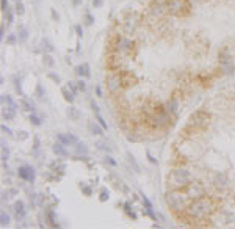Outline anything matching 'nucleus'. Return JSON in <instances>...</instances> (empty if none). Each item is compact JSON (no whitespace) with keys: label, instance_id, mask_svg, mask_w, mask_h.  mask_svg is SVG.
<instances>
[{"label":"nucleus","instance_id":"obj_30","mask_svg":"<svg viewBox=\"0 0 235 229\" xmlns=\"http://www.w3.org/2000/svg\"><path fill=\"white\" fill-rule=\"evenodd\" d=\"M30 121H31V124H34V126H41V118L36 116V113L30 115Z\"/></svg>","mask_w":235,"mask_h":229},{"label":"nucleus","instance_id":"obj_2","mask_svg":"<svg viewBox=\"0 0 235 229\" xmlns=\"http://www.w3.org/2000/svg\"><path fill=\"white\" fill-rule=\"evenodd\" d=\"M165 199H166V204L169 206V209L174 210V212H177V213H179V212H183L186 207H188L186 195H182V193L177 191V190H172V191L166 193Z\"/></svg>","mask_w":235,"mask_h":229},{"label":"nucleus","instance_id":"obj_7","mask_svg":"<svg viewBox=\"0 0 235 229\" xmlns=\"http://www.w3.org/2000/svg\"><path fill=\"white\" fill-rule=\"evenodd\" d=\"M105 85H107V89L110 93H116L118 89L122 86V79L119 74H110L107 75L105 79Z\"/></svg>","mask_w":235,"mask_h":229},{"label":"nucleus","instance_id":"obj_13","mask_svg":"<svg viewBox=\"0 0 235 229\" xmlns=\"http://www.w3.org/2000/svg\"><path fill=\"white\" fill-rule=\"evenodd\" d=\"M57 138H58V141H60V143H63V144H64V146H69V144H75V143L79 141V140H77V137L72 135V134H58Z\"/></svg>","mask_w":235,"mask_h":229},{"label":"nucleus","instance_id":"obj_50","mask_svg":"<svg viewBox=\"0 0 235 229\" xmlns=\"http://www.w3.org/2000/svg\"><path fill=\"white\" fill-rule=\"evenodd\" d=\"M2 130H3V132H6V134H10V135L13 134V132H11V130H10L8 127H6V126H5V124H3V126H2Z\"/></svg>","mask_w":235,"mask_h":229},{"label":"nucleus","instance_id":"obj_5","mask_svg":"<svg viewBox=\"0 0 235 229\" xmlns=\"http://www.w3.org/2000/svg\"><path fill=\"white\" fill-rule=\"evenodd\" d=\"M218 60H219V66H221V72L224 75H232L235 68H234V63H232V57H231V52L226 49H221L219 53H218Z\"/></svg>","mask_w":235,"mask_h":229},{"label":"nucleus","instance_id":"obj_49","mask_svg":"<svg viewBox=\"0 0 235 229\" xmlns=\"http://www.w3.org/2000/svg\"><path fill=\"white\" fill-rule=\"evenodd\" d=\"M67 86L71 88V91H72V93H75V83H72V82H71V83H67Z\"/></svg>","mask_w":235,"mask_h":229},{"label":"nucleus","instance_id":"obj_37","mask_svg":"<svg viewBox=\"0 0 235 229\" xmlns=\"http://www.w3.org/2000/svg\"><path fill=\"white\" fill-rule=\"evenodd\" d=\"M39 154V140L38 138H34V155Z\"/></svg>","mask_w":235,"mask_h":229},{"label":"nucleus","instance_id":"obj_43","mask_svg":"<svg viewBox=\"0 0 235 229\" xmlns=\"http://www.w3.org/2000/svg\"><path fill=\"white\" fill-rule=\"evenodd\" d=\"M77 86H79L80 91H85V89H86V85H85L83 82H79V83H77Z\"/></svg>","mask_w":235,"mask_h":229},{"label":"nucleus","instance_id":"obj_1","mask_svg":"<svg viewBox=\"0 0 235 229\" xmlns=\"http://www.w3.org/2000/svg\"><path fill=\"white\" fill-rule=\"evenodd\" d=\"M213 212V203L210 198H198L195 201H191L188 204V207L185 209V213L188 215L190 218H193L195 221H199Z\"/></svg>","mask_w":235,"mask_h":229},{"label":"nucleus","instance_id":"obj_40","mask_svg":"<svg viewBox=\"0 0 235 229\" xmlns=\"http://www.w3.org/2000/svg\"><path fill=\"white\" fill-rule=\"evenodd\" d=\"M82 190H83V193H85V195H88V196L91 195V188H89L88 185H83V187H82Z\"/></svg>","mask_w":235,"mask_h":229},{"label":"nucleus","instance_id":"obj_42","mask_svg":"<svg viewBox=\"0 0 235 229\" xmlns=\"http://www.w3.org/2000/svg\"><path fill=\"white\" fill-rule=\"evenodd\" d=\"M6 10H8V0H2V11L6 13Z\"/></svg>","mask_w":235,"mask_h":229},{"label":"nucleus","instance_id":"obj_15","mask_svg":"<svg viewBox=\"0 0 235 229\" xmlns=\"http://www.w3.org/2000/svg\"><path fill=\"white\" fill-rule=\"evenodd\" d=\"M14 212H16V217L17 220H22L25 215H27V210H25V204L22 203V201H16V204H14Z\"/></svg>","mask_w":235,"mask_h":229},{"label":"nucleus","instance_id":"obj_8","mask_svg":"<svg viewBox=\"0 0 235 229\" xmlns=\"http://www.w3.org/2000/svg\"><path fill=\"white\" fill-rule=\"evenodd\" d=\"M149 11H150V14L154 16V17H162L165 13H166V3H163L160 2V0H154V2L150 3L149 6Z\"/></svg>","mask_w":235,"mask_h":229},{"label":"nucleus","instance_id":"obj_12","mask_svg":"<svg viewBox=\"0 0 235 229\" xmlns=\"http://www.w3.org/2000/svg\"><path fill=\"white\" fill-rule=\"evenodd\" d=\"M17 173H19V177H22L25 180H30V182L34 180V170H33V166H30V165H22Z\"/></svg>","mask_w":235,"mask_h":229},{"label":"nucleus","instance_id":"obj_32","mask_svg":"<svg viewBox=\"0 0 235 229\" xmlns=\"http://www.w3.org/2000/svg\"><path fill=\"white\" fill-rule=\"evenodd\" d=\"M67 115H69V118H72V119H77V118H79V112L75 108L67 110Z\"/></svg>","mask_w":235,"mask_h":229},{"label":"nucleus","instance_id":"obj_18","mask_svg":"<svg viewBox=\"0 0 235 229\" xmlns=\"http://www.w3.org/2000/svg\"><path fill=\"white\" fill-rule=\"evenodd\" d=\"M108 68L110 69H118L121 66V60H119V57H116V55H112V57L108 58Z\"/></svg>","mask_w":235,"mask_h":229},{"label":"nucleus","instance_id":"obj_44","mask_svg":"<svg viewBox=\"0 0 235 229\" xmlns=\"http://www.w3.org/2000/svg\"><path fill=\"white\" fill-rule=\"evenodd\" d=\"M105 162H107V163H110V165H113V166L116 165V162H115V158H112V157H107V158H105Z\"/></svg>","mask_w":235,"mask_h":229},{"label":"nucleus","instance_id":"obj_25","mask_svg":"<svg viewBox=\"0 0 235 229\" xmlns=\"http://www.w3.org/2000/svg\"><path fill=\"white\" fill-rule=\"evenodd\" d=\"M8 223H10V217L6 215V212H2V213H0V226L6 227V226H8Z\"/></svg>","mask_w":235,"mask_h":229},{"label":"nucleus","instance_id":"obj_4","mask_svg":"<svg viewBox=\"0 0 235 229\" xmlns=\"http://www.w3.org/2000/svg\"><path fill=\"white\" fill-rule=\"evenodd\" d=\"M169 184L172 188H185L186 185L190 184V173L185 171L182 168L174 170L171 173V177H169Z\"/></svg>","mask_w":235,"mask_h":229},{"label":"nucleus","instance_id":"obj_24","mask_svg":"<svg viewBox=\"0 0 235 229\" xmlns=\"http://www.w3.org/2000/svg\"><path fill=\"white\" fill-rule=\"evenodd\" d=\"M22 107H24L25 112H30V113L34 112V105H33V104H31L28 99H22Z\"/></svg>","mask_w":235,"mask_h":229},{"label":"nucleus","instance_id":"obj_3","mask_svg":"<svg viewBox=\"0 0 235 229\" xmlns=\"http://www.w3.org/2000/svg\"><path fill=\"white\" fill-rule=\"evenodd\" d=\"M212 119V116L210 113H207V112H196L195 115H191L190 116V119H188V129H193V130H201V129H205L207 126H209V122Z\"/></svg>","mask_w":235,"mask_h":229},{"label":"nucleus","instance_id":"obj_6","mask_svg":"<svg viewBox=\"0 0 235 229\" xmlns=\"http://www.w3.org/2000/svg\"><path fill=\"white\" fill-rule=\"evenodd\" d=\"M166 10L174 16H182L190 10V5L186 0H166Z\"/></svg>","mask_w":235,"mask_h":229},{"label":"nucleus","instance_id":"obj_19","mask_svg":"<svg viewBox=\"0 0 235 229\" xmlns=\"http://www.w3.org/2000/svg\"><path fill=\"white\" fill-rule=\"evenodd\" d=\"M77 74L79 75H83V77H89V75H91V72H89V66L86 63L77 66Z\"/></svg>","mask_w":235,"mask_h":229},{"label":"nucleus","instance_id":"obj_34","mask_svg":"<svg viewBox=\"0 0 235 229\" xmlns=\"http://www.w3.org/2000/svg\"><path fill=\"white\" fill-rule=\"evenodd\" d=\"M49 221H50V226H53V227H58L57 221L53 220V212H49Z\"/></svg>","mask_w":235,"mask_h":229},{"label":"nucleus","instance_id":"obj_11","mask_svg":"<svg viewBox=\"0 0 235 229\" xmlns=\"http://www.w3.org/2000/svg\"><path fill=\"white\" fill-rule=\"evenodd\" d=\"M185 188H186V196H190L193 199H198L204 195V188L199 184H188Z\"/></svg>","mask_w":235,"mask_h":229},{"label":"nucleus","instance_id":"obj_48","mask_svg":"<svg viewBox=\"0 0 235 229\" xmlns=\"http://www.w3.org/2000/svg\"><path fill=\"white\" fill-rule=\"evenodd\" d=\"M36 94H38V98H43V88H41V85H38V89H36Z\"/></svg>","mask_w":235,"mask_h":229},{"label":"nucleus","instance_id":"obj_22","mask_svg":"<svg viewBox=\"0 0 235 229\" xmlns=\"http://www.w3.org/2000/svg\"><path fill=\"white\" fill-rule=\"evenodd\" d=\"M8 157H10L8 146L5 144V141H2V162H3V165H6V162H8Z\"/></svg>","mask_w":235,"mask_h":229},{"label":"nucleus","instance_id":"obj_46","mask_svg":"<svg viewBox=\"0 0 235 229\" xmlns=\"http://www.w3.org/2000/svg\"><path fill=\"white\" fill-rule=\"evenodd\" d=\"M143 201H144V204H146V207H147V209H152V204L149 203V199H147L146 196H144V198H143Z\"/></svg>","mask_w":235,"mask_h":229},{"label":"nucleus","instance_id":"obj_39","mask_svg":"<svg viewBox=\"0 0 235 229\" xmlns=\"http://www.w3.org/2000/svg\"><path fill=\"white\" fill-rule=\"evenodd\" d=\"M129 160H130V165H133V168H135L136 171H140V168H138V165H136V162H135V158H133V157H130V155H129Z\"/></svg>","mask_w":235,"mask_h":229},{"label":"nucleus","instance_id":"obj_29","mask_svg":"<svg viewBox=\"0 0 235 229\" xmlns=\"http://www.w3.org/2000/svg\"><path fill=\"white\" fill-rule=\"evenodd\" d=\"M2 102H6L10 107H14V108H17V105L14 104V101L11 99V96H2Z\"/></svg>","mask_w":235,"mask_h":229},{"label":"nucleus","instance_id":"obj_16","mask_svg":"<svg viewBox=\"0 0 235 229\" xmlns=\"http://www.w3.org/2000/svg\"><path fill=\"white\" fill-rule=\"evenodd\" d=\"M88 129H89V132H91L93 135H102L103 134V127L100 126V124H96L93 121L88 124Z\"/></svg>","mask_w":235,"mask_h":229},{"label":"nucleus","instance_id":"obj_23","mask_svg":"<svg viewBox=\"0 0 235 229\" xmlns=\"http://www.w3.org/2000/svg\"><path fill=\"white\" fill-rule=\"evenodd\" d=\"M14 110H16L14 107L5 108V110H3V113H2V115H3V118H5V119H13V118H14Z\"/></svg>","mask_w":235,"mask_h":229},{"label":"nucleus","instance_id":"obj_9","mask_svg":"<svg viewBox=\"0 0 235 229\" xmlns=\"http://www.w3.org/2000/svg\"><path fill=\"white\" fill-rule=\"evenodd\" d=\"M132 47H133V43H132L130 39H127V38H119V36L116 38V46H115V49H116L118 52L129 53V52H132Z\"/></svg>","mask_w":235,"mask_h":229},{"label":"nucleus","instance_id":"obj_14","mask_svg":"<svg viewBox=\"0 0 235 229\" xmlns=\"http://www.w3.org/2000/svg\"><path fill=\"white\" fill-rule=\"evenodd\" d=\"M121 79H122V86L124 88H129V86H132V85H135V83H136V79L130 72L121 74Z\"/></svg>","mask_w":235,"mask_h":229},{"label":"nucleus","instance_id":"obj_33","mask_svg":"<svg viewBox=\"0 0 235 229\" xmlns=\"http://www.w3.org/2000/svg\"><path fill=\"white\" fill-rule=\"evenodd\" d=\"M96 115H97V121H99V124L103 127V130H107V129H108V126H107V122L103 121V118L100 116V113H96Z\"/></svg>","mask_w":235,"mask_h":229},{"label":"nucleus","instance_id":"obj_21","mask_svg":"<svg viewBox=\"0 0 235 229\" xmlns=\"http://www.w3.org/2000/svg\"><path fill=\"white\" fill-rule=\"evenodd\" d=\"M53 152H55V154H58V155H61V157H66L67 155V151H64V144L63 143L55 144V146H53Z\"/></svg>","mask_w":235,"mask_h":229},{"label":"nucleus","instance_id":"obj_26","mask_svg":"<svg viewBox=\"0 0 235 229\" xmlns=\"http://www.w3.org/2000/svg\"><path fill=\"white\" fill-rule=\"evenodd\" d=\"M61 93H63L64 99H66L67 102H74V93H69L67 88H63V89H61Z\"/></svg>","mask_w":235,"mask_h":229},{"label":"nucleus","instance_id":"obj_51","mask_svg":"<svg viewBox=\"0 0 235 229\" xmlns=\"http://www.w3.org/2000/svg\"><path fill=\"white\" fill-rule=\"evenodd\" d=\"M14 41H16L14 35H10V38H8V43H10V44H13V43H14Z\"/></svg>","mask_w":235,"mask_h":229},{"label":"nucleus","instance_id":"obj_47","mask_svg":"<svg viewBox=\"0 0 235 229\" xmlns=\"http://www.w3.org/2000/svg\"><path fill=\"white\" fill-rule=\"evenodd\" d=\"M49 77H50L53 82H57V83L60 82V77H58V75H55V74H49Z\"/></svg>","mask_w":235,"mask_h":229},{"label":"nucleus","instance_id":"obj_41","mask_svg":"<svg viewBox=\"0 0 235 229\" xmlns=\"http://www.w3.org/2000/svg\"><path fill=\"white\" fill-rule=\"evenodd\" d=\"M91 107L94 108V112H96V113H100V110H99V105H97V104H96V101H91Z\"/></svg>","mask_w":235,"mask_h":229},{"label":"nucleus","instance_id":"obj_31","mask_svg":"<svg viewBox=\"0 0 235 229\" xmlns=\"http://www.w3.org/2000/svg\"><path fill=\"white\" fill-rule=\"evenodd\" d=\"M19 36H20V39H22V41H25L27 36H28V32H27L24 27H20V29H19Z\"/></svg>","mask_w":235,"mask_h":229},{"label":"nucleus","instance_id":"obj_52","mask_svg":"<svg viewBox=\"0 0 235 229\" xmlns=\"http://www.w3.org/2000/svg\"><path fill=\"white\" fill-rule=\"evenodd\" d=\"M75 32H77V33H79V36H82V29H80V27H79V25H77V27H75Z\"/></svg>","mask_w":235,"mask_h":229},{"label":"nucleus","instance_id":"obj_28","mask_svg":"<svg viewBox=\"0 0 235 229\" xmlns=\"http://www.w3.org/2000/svg\"><path fill=\"white\" fill-rule=\"evenodd\" d=\"M16 11L19 13V14H24L25 13V6H24L22 0H16Z\"/></svg>","mask_w":235,"mask_h":229},{"label":"nucleus","instance_id":"obj_27","mask_svg":"<svg viewBox=\"0 0 235 229\" xmlns=\"http://www.w3.org/2000/svg\"><path fill=\"white\" fill-rule=\"evenodd\" d=\"M96 148L100 149V151H107V152L112 151V149H110V146H108L105 141H96Z\"/></svg>","mask_w":235,"mask_h":229},{"label":"nucleus","instance_id":"obj_10","mask_svg":"<svg viewBox=\"0 0 235 229\" xmlns=\"http://www.w3.org/2000/svg\"><path fill=\"white\" fill-rule=\"evenodd\" d=\"M138 24H140V19H138V16L135 14V13H130V14L126 16V19H124V30L126 32H133Z\"/></svg>","mask_w":235,"mask_h":229},{"label":"nucleus","instance_id":"obj_20","mask_svg":"<svg viewBox=\"0 0 235 229\" xmlns=\"http://www.w3.org/2000/svg\"><path fill=\"white\" fill-rule=\"evenodd\" d=\"M75 148H77V154H79V157H80V155H82V157H86L88 149H86V144H85V143L77 141V143H75Z\"/></svg>","mask_w":235,"mask_h":229},{"label":"nucleus","instance_id":"obj_36","mask_svg":"<svg viewBox=\"0 0 235 229\" xmlns=\"http://www.w3.org/2000/svg\"><path fill=\"white\" fill-rule=\"evenodd\" d=\"M44 61H46L47 66H52V65H53V60H52L50 55H44Z\"/></svg>","mask_w":235,"mask_h":229},{"label":"nucleus","instance_id":"obj_17","mask_svg":"<svg viewBox=\"0 0 235 229\" xmlns=\"http://www.w3.org/2000/svg\"><path fill=\"white\" fill-rule=\"evenodd\" d=\"M163 107H165V110H166V113H168V115H169V113L174 115V113L177 112V101H176V99H171L169 102L165 104Z\"/></svg>","mask_w":235,"mask_h":229},{"label":"nucleus","instance_id":"obj_38","mask_svg":"<svg viewBox=\"0 0 235 229\" xmlns=\"http://www.w3.org/2000/svg\"><path fill=\"white\" fill-rule=\"evenodd\" d=\"M14 85H16V91L19 94H22V88H20V82H17V79L14 77Z\"/></svg>","mask_w":235,"mask_h":229},{"label":"nucleus","instance_id":"obj_45","mask_svg":"<svg viewBox=\"0 0 235 229\" xmlns=\"http://www.w3.org/2000/svg\"><path fill=\"white\" fill-rule=\"evenodd\" d=\"M107 199H108V193L102 191V193H100V201H107Z\"/></svg>","mask_w":235,"mask_h":229},{"label":"nucleus","instance_id":"obj_35","mask_svg":"<svg viewBox=\"0 0 235 229\" xmlns=\"http://www.w3.org/2000/svg\"><path fill=\"white\" fill-rule=\"evenodd\" d=\"M6 17H8V24H13V20H14V17H13V11L8 8L6 10Z\"/></svg>","mask_w":235,"mask_h":229}]
</instances>
